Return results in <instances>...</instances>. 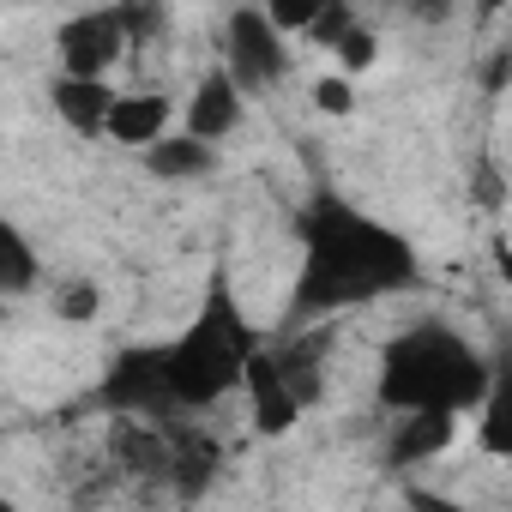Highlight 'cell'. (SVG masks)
<instances>
[{
  "instance_id": "obj_1",
  "label": "cell",
  "mask_w": 512,
  "mask_h": 512,
  "mask_svg": "<svg viewBox=\"0 0 512 512\" xmlns=\"http://www.w3.org/2000/svg\"><path fill=\"white\" fill-rule=\"evenodd\" d=\"M296 235H302V272L290 290L296 320L368 308L422 284L416 247L380 217H368L362 205H350L344 193H314L296 217Z\"/></svg>"
},
{
  "instance_id": "obj_2",
  "label": "cell",
  "mask_w": 512,
  "mask_h": 512,
  "mask_svg": "<svg viewBox=\"0 0 512 512\" xmlns=\"http://www.w3.org/2000/svg\"><path fill=\"white\" fill-rule=\"evenodd\" d=\"M494 380V356H482L452 326H410L380 350V404L386 410H482Z\"/></svg>"
},
{
  "instance_id": "obj_3",
  "label": "cell",
  "mask_w": 512,
  "mask_h": 512,
  "mask_svg": "<svg viewBox=\"0 0 512 512\" xmlns=\"http://www.w3.org/2000/svg\"><path fill=\"white\" fill-rule=\"evenodd\" d=\"M260 350V332L247 326L235 290H229V272L217 266L211 284H205V302L193 314V326L169 344V392H175V410H211L217 398H229L241 380H247V356Z\"/></svg>"
},
{
  "instance_id": "obj_4",
  "label": "cell",
  "mask_w": 512,
  "mask_h": 512,
  "mask_svg": "<svg viewBox=\"0 0 512 512\" xmlns=\"http://www.w3.org/2000/svg\"><path fill=\"white\" fill-rule=\"evenodd\" d=\"M97 404L109 416H175L169 344H133V350H121L103 368V380H97Z\"/></svg>"
},
{
  "instance_id": "obj_5",
  "label": "cell",
  "mask_w": 512,
  "mask_h": 512,
  "mask_svg": "<svg viewBox=\"0 0 512 512\" xmlns=\"http://www.w3.org/2000/svg\"><path fill=\"white\" fill-rule=\"evenodd\" d=\"M223 67L235 73V85L247 97H260L284 79L290 67V49H284V31L272 25L266 7H235L229 25H223Z\"/></svg>"
},
{
  "instance_id": "obj_6",
  "label": "cell",
  "mask_w": 512,
  "mask_h": 512,
  "mask_svg": "<svg viewBox=\"0 0 512 512\" xmlns=\"http://www.w3.org/2000/svg\"><path fill=\"white\" fill-rule=\"evenodd\" d=\"M127 19L121 7H91V13H73L61 31H55V55H61V73H85V79H103L121 49H127Z\"/></svg>"
},
{
  "instance_id": "obj_7",
  "label": "cell",
  "mask_w": 512,
  "mask_h": 512,
  "mask_svg": "<svg viewBox=\"0 0 512 512\" xmlns=\"http://www.w3.org/2000/svg\"><path fill=\"white\" fill-rule=\"evenodd\" d=\"M247 398H253V428L260 434H290L296 422H302V392H296V380L284 374V362H278V350H253L247 356Z\"/></svg>"
},
{
  "instance_id": "obj_8",
  "label": "cell",
  "mask_w": 512,
  "mask_h": 512,
  "mask_svg": "<svg viewBox=\"0 0 512 512\" xmlns=\"http://www.w3.org/2000/svg\"><path fill=\"white\" fill-rule=\"evenodd\" d=\"M241 85H235V73L229 67H217V73H205L199 85H193V97H187V109H181V127L187 133H199V139H211V145H223L235 127H241Z\"/></svg>"
},
{
  "instance_id": "obj_9",
  "label": "cell",
  "mask_w": 512,
  "mask_h": 512,
  "mask_svg": "<svg viewBox=\"0 0 512 512\" xmlns=\"http://www.w3.org/2000/svg\"><path fill=\"white\" fill-rule=\"evenodd\" d=\"M49 103H55V115L79 133V139H97V133H109V115H115V91H109V79H85V73H61L55 85H49Z\"/></svg>"
},
{
  "instance_id": "obj_10",
  "label": "cell",
  "mask_w": 512,
  "mask_h": 512,
  "mask_svg": "<svg viewBox=\"0 0 512 512\" xmlns=\"http://www.w3.org/2000/svg\"><path fill=\"white\" fill-rule=\"evenodd\" d=\"M139 157H145V175H157V181H169V187L217 175V145L199 139V133H187V127H181V133H163V139L145 145Z\"/></svg>"
},
{
  "instance_id": "obj_11",
  "label": "cell",
  "mask_w": 512,
  "mask_h": 512,
  "mask_svg": "<svg viewBox=\"0 0 512 512\" xmlns=\"http://www.w3.org/2000/svg\"><path fill=\"white\" fill-rule=\"evenodd\" d=\"M169 121H175V109H169L163 91H133V97H115L109 139L127 145V151H145V145H157V139L169 133Z\"/></svg>"
},
{
  "instance_id": "obj_12",
  "label": "cell",
  "mask_w": 512,
  "mask_h": 512,
  "mask_svg": "<svg viewBox=\"0 0 512 512\" xmlns=\"http://www.w3.org/2000/svg\"><path fill=\"white\" fill-rule=\"evenodd\" d=\"M458 434V416L452 410H398V428H392V464H428L434 452H446Z\"/></svg>"
},
{
  "instance_id": "obj_13",
  "label": "cell",
  "mask_w": 512,
  "mask_h": 512,
  "mask_svg": "<svg viewBox=\"0 0 512 512\" xmlns=\"http://www.w3.org/2000/svg\"><path fill=\"white\" fill-rule=\"evenodd\" d=\"M163 422H169V440H175V458H169V488H175L181 500H199V494L211 488V476H217V446H211V434L181 428L175 416H163Z\"/></svg>"
},
{
  "instance_id": "obj_14",
  "label": "cell",
  "mask_w": 512,
  "mask_h": 512,
  "mask_svg": "<svg viewBox=\"0 0 512 512\" xmlns=\"http://www.w3.org/2000/svg\"><path fill=\"white\" fill-rule=\"evenodd\" d=\"M482 452L512 458V338L500 344L494 380H488V398H482Z\"/></svg>"
},
{
  "instance_id": "obj_15",
  "label": "cell",
  "mask_w": 512,
  "mask_h": 512,
  "mask_svg": "<svg viewBox=\"0 0 512 512\" xmlns=\"http://www.w3.org/2000/svg\"><path fill=\"white\" fill-rule=\"evenodd\" d=\"M0 290L7 296H25V290H37V278H43V260H37V247H31V235L19 229V223H0Z\"/></svg>"
},
{
  "instance_id": "obj_16",
  "label": "cell",
  "mask_w": 512,
  "mask_h": 512,
  "mask_svg": "<svg viewBox=\"0 0 512 512\" xmlns=\"http://www.w3.org/2000/svg\"><path fill=\"white\" fill-rule=\"evenodd\" d=\"M320 356H326V332H308V338H290V344L278 350V362H284V374L296 380V392H302V404H314V398H320Z\"/></svg>"
},
{
  "instance_id": "obj_17",
  "label": "cell",
  "mask_w": 512,
  "mask_h": 512,
  "mask_svg": "<svg viewBox=\"0 0 512 512\" xmlns=\"http://www.w3.org/2000/svg\"><path fill=\"white\" fill-rule=\"evenodd\" d=\"M97 308H103V290H97L91 278H67V284H55V314H61L67 326L97 320Z\"/></svg>"
},
{
  "instance_id": "obj_18",
  "label": "cell",
  "mask_w": 512,
  "mask_h": 512,
  "mask_svg": "<svg viewBox=\"0 0 512 512\" xmlns=\"http://www.w3.org/2000/svg\"><path fill=\"white\" fill-rule=\"evenodd\" d=\"M115 7H121L133 43H157L169 31V0H115Z\"/></svg>"
},
{
  "instance_id": "obj_19",
  "label": "cell",
  "mask_w": 512,
  "mask_h": 512,
  "mask_svg": "<svg viewBox=\"0 0 512 512\" xmlns=\"http://www.w3.org/2000/svg\"><path fill=\"white\" fill-rule=\"evenodd\" d=\"M332 55H338V67L356 79V73H368V67L380 61V37H374L368 25H350V31L338 37V49H332Z\"/></svg>"
},
{
  "instance_id": "obj_20",
  "label": "cell",
  "mask_w": 512,
  "mask_h": 512,
  "mask_svg": "<svg viewBox=\"0 0 512 512\" xmlns=\"http://www.w3.org/2000/svg\"><path fill=\"white\" fill-rule=\"evenodd\" d=\"M332 7V0H266V13L278 31H314V19Z\"/></svg>"
},
{
  "instance_id": "obj_21",
  "label": "cell",
  "mask_w": 512,
  "mask_h": 512,
  "mask_svg": "<svg viewBox=\"0 0 512 512\" xmlns=\"http://www.w3.org/2000/svg\"><path fill=\"white\" fill-rule=\"evenodd\" d=\"M314 109H320V115H350V109H356V85H350V73H344V67H338L332 79H320V85H314Z\"/></svg>"
},
{
  "instance_id": "obj_22",
  "label": "cell",
  "mask_w": 512,
  "mask_h": 512,
  "mask_svg": "<svg viewBox=\"0 0 512 512\" xmlns=\"http://www.w3.org/2000/svg\"><path fill=\"white\" fill-rule=\"evenodd\" d=\"M356 25V13H350V0H332V7L314 19V31H308V43H320V49H338V37Z\"/></svg>"
},
{
  "instance_id": "obj_23",
  "label": "cell",
  "mask_w": 512,
  "mask_h": 512,
  "mask_svg": "<svg viewBox=\"0 0 512 512\" xmlns=\"http://www.w3.org/2000/svg\"><path fill=\"white\" fill-rule=\"evenodd\" d=\"M470 199H476V205H488V211H500V205H506V187H500V169H494L488 157H482V163H476V175H470Z\"/></svg>"
},
{
  "instance_id": "obj_24",
  "label": "cell",
  "mask_w": 512,
  "mask_h": 512,
  "mask_svg": "<svg viewBox=\"0 0 512 512\" xmlns=\"http://www.w3.org/2000/svg\"><path fill=\"white\" fill-rule=\"evenodd\" d=\"M506 85H512V43H506V49H494V55L482 61V91H494V97H500Z\"/></svg>"
},
{
  "instance_id": "obj_25",
  "label": "cell",
  "mask_w": 512,
  "mask_h": 512,
  "mask_svg": "<svg viewBox=\"0 0 512 512\" xmlns=\"http://www.w3.org/2000/svg\"><path fill=\"white\" fill-rule=\"evenodd\" d=\"M452 7H458V0H404V13H410V19H422V25H446V19H452Z\"/></svg>"
},
{
  "instance_id": "obj_26",
  "label": "cell",
  "mask_w": 512,
  "mask_h": 512,
  "mask_svg": "<svg viewBox=\"0 0 512 512\" xmlns=\"http://www.w3.org/2000/svg\"><path fill=\"white\" fill-rule=\"evenodd\" d=\"M500 7H506V0H476V19L488 25V19H500Z\"/></svg>"
}]
</instances>
